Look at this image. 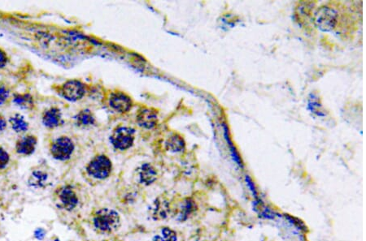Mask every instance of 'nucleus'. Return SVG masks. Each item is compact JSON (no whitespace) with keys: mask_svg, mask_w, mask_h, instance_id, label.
<instances>
[{"mask_svg":"<svg viewBox=\"0 0 366 241\" xmlns=\"http://www.w3.org/2000/svg\"><path fill=\"white\" fill-rule=\"evenodd\" d=\"M166 147L172 152H181L184 150L185 142L182 137L174 134L168 138L166 142Z\"/></svg>","mask_w":366,"mask_h":241,"instance_id":"6ab92c4d","label":"nucleus"},{"mask_svg":"<svg viewBox=\"0 0 366 241\" xmlns=\"http://www.w3.org/2000/svg\"><path fill=\"white\" fill-rule=\"evenodd\" d=\"M308 109L310 110L313 114L316 115V116H322V117L325 116L321 111V104L319 103V98L315 93H311L310 95Z\"/></svg>","mask_w":366,"mask_h":241,"instance_id":"aec40b11","label":"nucleus"},{"mask_svg":"<svg viewBox=\"0 0 366 241\" xmlns=\"http://www.w3.org/2000/svg\"><path fill=\"white\" fill-rule=\"evenodd\" d=\"M10 91L4 84L0 82V107L6 103L7 98H9Z\"/></svg>","mask_w":366,"mask_h":241,"instance_id":"5701e85b","label":"nucleus"},{"mask_svg":"<svg viewBox=\"0 0 366 241\" xmlns=\"http://www.w3.org/2000/svg\"><path fill=\"white\" fill-rule=\"evenodd\" d=\"M108 103L111 109L119 113L128 112L133 107L131 98L121 92L111 93Z\"/></svg>","mask_w":366,"mask_h":241,"instance_id":"9d476101","label":"nucleus"},{"mask_svg":"<svg viewBox=\"0 0 366 241\" xmlns=\"http://www.w3.org/2000/svg\"><path fill=\"white\" fill-rule=\"evenodd\" d=\"M12 103L15 106L26 111H31L34 109V99L30 93H15L12 98Z\"/></svg>","mask_w":366,"mask_h":241,"instance_id":"2eb2a0df","label":"nucleus"},{"mask_svg":"<svg viewBox=\"0 0 366 241\" xmlns=\"http://www.w3.org/2000/svg\"><path fill=\"white\" fill-rule=\"evenodd\" d=\"M42 121L46 127L51 129L59 127L64 123L60 110L55 107L46 110L42 116Z\"/></svg>","mask_w":366,"mask_h":241,"instance_id":"ddd939ff","label":"nucleus"},{"mask_svg":"<svg viewBox=\"0 0 366 241\" xmlns=\"http://www.w3.org/2000/svg\"><path fill=\"white\" fill-rule=\"evenodd\" d=\"M110 141L116 150H128L134 144V129L125 126L116 127L111 135Z\"/></svg>","mask_w":366,"mask_h":241,"instance_id":"423d86ee","label":"nucleus"},{"mask_svg":"<svg viewBox=\"0 0 366 241\" xmlns=\"http://www.w3.org/2000/svg\"><path fill=\"white\" fill-rule=\"evenodd\" d=\"M178 235L177 232L168 227H163L158 231L153 241H177Z\"/></svg>","mask_w":366,"mask_h":241,"instance_id":"a211bd4d","label":"nucleus"},{"mask_svg":"<svg viewBox=\"0 0 366 241\" xmlns=\"http://www.w3.org/2000/svg\"><path fill=\"white\" fill-rule=\"evenodd\" d=\"M136 121L140 127L153 128L158 123V116L154 110L144 107L137 113Z\"/></svg>","mask_w":366,"mask_h":241,"instance_id":"f8f14e48","label":"nucleus"},{"mask_svg":"<svg viewBox=\"0 0 366 241\" xmlns=\"http://www.w3.org/2000/svg\"><path fill=\"white\" fill-rule=\"evenodd\" d=\"M11 161L9 153L2 146H0V171H4L7 169Z\"/></svg>","mask_w":366,"mask_h":241,"instance_id":"4be33fe9","label":"nucleus"},{"mask_svg":"<svg viewBox=\"0 0 366 241\" xmlns=\"http://www.w3.org/2000/svg\"><path fill=\"white\" fill-rule=\"evenodd\" d=\"M91 226L99 234L111 235L120 228V214L109 208H100L91 214Z\"/></svg>","mask_w":366,"mask_h":241,"instance_id":"f257e3e1","label":"nucleus"},{"mask_svg":"<svg viewBox=\"0 0 366 241\" xmlns=\"http://www.w3.org/2000/svg\"><path fill=\"white\" fill-rule=\"evenodd\" d=\"M37 144L38 139L35 136L31 134L25 135L16 141L15 146L16 154L21 156H30L36 150Z\"/></svg>","mask_w":366,"mask_h":241,"instance_id":"9b49d317","label":"nucleus"},{"mask_svg":"<svg viewBox=\"0 0 366 241\" xmlns=\"http://www.w3.org/2000/svg\"><path fill=\"white\" fill-rule=\"evenodd\" d=\"M51 175L44 166H38L32 169L28 179V184L34 189H45L51 184Z\"/></svg>","mask_w":366,"mask_h":241,"instance_id":"1a4fd4ad","label":"nucleus"},{"mask_svg":"<svg viewBox=\"0 0 366 241\" xmlns=\"http://www.w3.org/2000/svg\"><path fill=\"white\" fill-rule=\"evenodd\" d=\"M173 211V206L168 199L164 197H159L156 199L149 208L151 216L155 220H163L169 216Z\"/></svg>","mask_w":366,"mask_h":241,"instance_id":"6e6552de","label":"nucleus"},{"mask_svg":"<svg viewBox=\"0 0 366 241\" xmlns=\"http://www.w3.org/2000/svg\"><path fill=\"white\" fill-rule=\"evenodd\" d=\"M8 63V58L6 53L0 49V69L4 68Z\"/></svg>","mask_w":366,"mask_h":241,"instance_id":"b1692460","label":"nucleus"},{"mask_svg":"<svg viewBox=\"0 0 366 241\" xmlns=\"http://www.w3.org/2000/svg\"><path fill=\"white\" fill-rule=\"evenodd\" d=\"M75 150V145L68 137H60L55 139L50 145L49 151L53 159L64 161L70 160Z\"/></svg>","mask_w":366,"mask_h":241,"instance_id":"39448f33","label":"nucleus"},{"mask_svg":"<svg viewBox=\"0 0 366 241\" xmlns=\"http://www.w3.org/2000/svg\"><path fill=\"white\" fill-rule=\"evenodd\" d=\"M7 122L4 116L0 114V133L4 132L5 129L7 128Z\"/></svg>","mask_w":366,"mask_h":241,"instance_id":"393cba45","label":"nucleus"},{"mask_svg":"<svg viewBox=\"0 0 366 241\" xmlns=\"http://www.w3.org/2000/svg\"><path fill=\"white\" fill-rule=\"evenodd\" d=\"M315 22L322 32H332L339 23V13L330 5L321 6L315 15Z\"/></svg>","mask_w":366,"mask_h":241,"instance_id":"20e7f679","label":"nucleus"},{"mask_svg":"<svg viewBox=\"0 0 366 241\" xmlns=\"http://www.w3.org/2000/svg\"><path fill=\"white\" fill-rule=\"evenodd\" d=\"M139 180L144 185H150L157 180V171L153 165L145 163L139 171Z\"/></svg>","mask_w":366,"mask_h":241,"instance_id":"4468645a","label":"nucleus"},{"mask_svg":"<svg viewBox=\"0 0 366 241\" xmlns=\"http://www.w3.org/2000/svg\"><path fill=\"white\" fill-rule=\"evenodd\" d=\"M9 123L11 129L16 133H25L30 127V124L25 117L21 114H14L9 118Z\"/></svg>","mask_w":366,"mask_h":241,"instance_id":"dca6fc26","label":"nucleus"},{"mask_svg":"<svg viewBox=\"0 0 366 241\" xmlns=\"http://www.w3.org/2000/svg\"><path fill=\"white\" fill-rule=\"evenodd\" d=\"M194 205L193 201H191L190 199H187L185 200L182 203V205L179 207V209H178V214H179L180 218H187L188 215L193 212Z\"/></svg>","mask_w":366,"mask_h":241,"instance_id":"412c9836","label":"nucleus"},{"mask_svg":"<svg viewBox=\"0 0 366 241\" xmlns=\"http://www.w3.org/2000/svg\"><path fill=\"white\" fill-rule=\"evenodd\" d=\"M111 171L112 164L111 160L103 155L94 157L86 167L87 175L98 180H105L109 177Z\"/></svg>","mask_w":366,"mask_h":241,"instance_id":"7ed1b4c3","label":"nucleus"},{"mask_svg":"<svg viewBox=\"0 0 366 241\" xmlns=\"http://www.w3.org/2000/svg\"><path fill=\"white\" fill-rule=\"evenodd\" d=\"M58 93L70 102H77L82 99L86 93L85 84L78 80H69L59 87Z\"/></svg>","mask_w":366,"mask_h":241,"instance_id":"0eeeda50","label":"nucleus"},{"mask_svg":"<svg viewBox=\"0 0 366 241\" xmlns=\"http://www.w3.org/2000/svg\"><path fill=\"white\" fill-rule=\"evenodd\" d=\"M52 198L57 208L64 211H73L80 204L79 194L73 184H64L57 187Z\"/></svg>","mask_w":366,"mask_h":241,"instance_id":"f03ea898","label":"nucleus"},{"mask_svg":"<svg viewBox=\"0 0 366 241\" xmlns=\"http://www.w3.org/2000/svg\"><path fill=\"white\" fill-rule=\"evenodd\" d=\"M75 120L77 125L83 127H89L96 123V118L93 113L87 109L82 110L78 112L75 116Z\"/></svg>","mask_w":366,"mask_h":241,"instance_id":"f3484780","label":"nucleus"}]
</instances>
